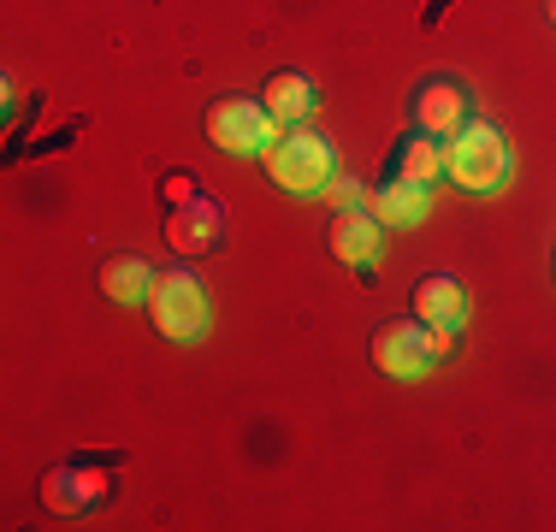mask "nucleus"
Returning a JSON list of instances; mask_svg holds the SVG:
<instances>
[{
  "label": "nucleus",
  "instance_id": "1",
  "mask_svg": "<svg viewBox=\"0 0 556 532\" xmlns=\"http://www.w3.org/2000/svg\"><path fill=\"white\" fill-rule=\"evenodd\" d=\"M261 166H267V178L278 190L320 195L326 183L338 178V149H332V137L314 130V125H285L267 149H261Z\"/></svg>",
  "mask_w": 556,
  "mask_h": 532
},
{
  "label": "nucleus",
  "instance_id": "2",
  "mask_svg": "<svg viewBox=\"0 0 556 532\" xmlns=\"http://www.w3.org/2000/svg\"><path fill=\"white\" fill-rule=\"evenodd\" d=\"M444 178L462 183L468 195H492L497 183L509 178V142H503L492 125L468 118V125L444 142Z\"/></svg>",
  "mask_w": 556,
  "mask_h": 532
},
{
  "label": "nucleus",
  "instance_id": "3",
  "mask_svg": "<svg viewBox=\"0 0 556 532\" xmlns=\"http://www.w3.org/2000/svg\"><path fill=\"white\" fill-rule=\"evenodd\" d=\"M149 314H154V326H161L172 343H195L207 331V290H202V278H195L190 266H166V273H154Z\"/></svg>",
  "mask_w": 556,
  "mask_h": 532
},
{
  "label": "nucleus",
  "instance_id": "4",
  "mask_svg": "<svg viewBox=\"0 0 556 532\" xmlns=\"http://www.w3.org/2000/svg\"><path fill=\"white\" fill-rule=\"evenodd\" d=\"M273 137H278V118L261 101L225 96V101L207 106V142L225 149V154H261Z\"/></svg>",
  "mask_w": 556,
  "mask_h": 532
},
{
  "label": "nucleus",
  "instance_id": "5",
  "mask_svg": "<svg viewBox=\"0 0 556 532\" xmlns=\"http://www.w3.org/2000/svg\"><path fill=\"white\" fill-rule=\"evenodd\" d=\"M166 243L178 249V255H214L225 243V207L214 195H190V202H178L166 213Z\"/></svg>",
  "mask_w": 556,
  "mask_h": 532
},
{
  "label": "nucleus",
  "instance_id": "6",
  "mask_svg": "<svg viewBox=\"0 0 556 532\" xmlns=\"http://www.w3.org/2000/svg\"><path fill=\"white\" fill-rule=\"evenodd\" d=\"M108 497H113V473L89 468V461H60V468H48V479H42V503L60 515H84Z\"/></svg>",
  "mask_w": 556,
  "mask_h": 532
},
{
  "label": "nucleus",
  "instance_id": "7",
  "mask_svg": "<svg viewBox=\"0 0 556 532\" xmlns=\"http://www.w3.org/2000/svg\"><path fill=\"white\" fill-rule=\"evenodd\" d=\"M374 362L391 372V379H420L432 367V343L420 319H391V326L374 331Z\"/></svg>",
  "mask_w": 556,
  "mask_h": 532
},
{
  "label": "nucleus",
  "instance_id": "8",
  "mask_svg": "<svg viewBox=\"0 0 556 532\" xmlns=\"http://www.w3.org/2000/svg\"><path fill=\"white\" fill-rule=\"evenodd\" d=\"M462 125H468V89H462V84L432 77V84L415 89V130H427V137L450 142Z\"/></svg>",
  "mask_w": 556,
  "mask_h": 532
},
{
  "label": "nucleus",
  "instance_id": "9",
  "mask_svg": "<svg viewBox=\"0 0 556 532\" xmlns=\"http://www.w3.org/2000/svg\"><path fill=\"white\" fill-rule=\"evenodd\" d=\"M379 249H386V225H379L367 207H343L332 219V255L343 266H374Z\"/></svg>",
  "mask_w": 556,
  "mask_h": 532
},
{
  "label": "nucleus",
  "instance_id": "10",
  "mask_svg": "<svg viewBox=\"0 0 556 532\" xmlns=\"http://www.w3.org/2000/svg\"><path fill=\"white\" fill-rule=\"evenodd\" d=\"M367 213H374L379 225H420L427 219V207H432V195H427V183H408V178H386L379 190H367Z\"/></svg>",
  "mask_w": 556,
  "mask_h": 532
},
{
  "label": "nucleus",
  "instance_id": "11",
  "mask_svg": "<svg viewBox=\"0 0 556 532\" xmlns=\"http://www.w3.org/2000/svg\"><path fill=\"white\" fill-rule=\"evenodd\" d=\"M415 319H427V326H468V290H462V278H450V273L420 278Z\"/></svg>",
  "mask_w": 556,
  "mask_h": 532
},
{
  "label": "nucleus",
  "instance_id": "12",
  "mask_svg": "<svg viewBox=\"0 0 556 532\" xmlns=\"http://www.w3.org/2000/svg\"><path fill=\"white\" fill-rule=\"evenodd\" d=\"M314 101H320V89H314L302 72H273L267 89H261V106H267L278 125H302V118L314 113Z\"/></svg>",
  "mask_w": 556,
  "mask_h": 532
},
{
  "label": "nucleus",
  "instance_id": "13",
  "mask_svg": "<svg viewBox=\"0 0 556 532\" xmlns=\"http://www.w3.org/2000/svg\"><path fill=\"white\" fill-rule=\"evenodd\" d=\"M101 290H108L113 302H125V308H137V302H149L154 290V266L142 255H113L101 266Z\"/></svg>",
  "mask_w": 556,
  "mask_h": 532
},
{
  "label": "nucleus",
  "instance_id": "14",
  "mask_svg": "<svg viewBox=\"0 0 556 532\" xmlns=\"http://www.w3.org/2000/svg\"><path fill=\"white\" fill-rule=\"evenodd\" d=\"M391 178H408V183H432V178H444V149H439V137L415 130V137H408L403 149L391 154Z\"/></svg>",
  "mask_w": 556,
  "mask_h": 532
},
{
  "label": "nucleus",
  "instance_id": "15",
  "mask_svg": "<svg viewBox=\"0 0 556 532\" xmlns=\"http://www.w3.org/2000/svg\"><path fill=\"white\" fill-rule=\"evenodd\" d=\"M320 195H326V202H332L338 213H343V207H362V202H367V190H362V183H355V178H343V172H338L332 183H326Z\"/></svg>",
  "mask_w": 556,
  "mask_h": 532
},
{
  "label": "nucleus",
  "instance_id": "16",
  "mask_svg": "<svg viewBox=\"0 0 556 532\" xmlns=\"http://www.w3.org/2000/svg\"><path fill=\"white\" fill-rule=\"evenodd\" d=\"M161 195H166V207H178V202H190V195H202V178H195V172H172L161 183Z\"/></svg>",
  "mask_w": 556,
  "mask_h": 532
},
{
  "label": "nucleus",
  "instance_id": "17",
  "mask_svg": "<svg viewBox=\"0 0 556 532\" xmlns=\"http://www.w3.org/2000/svg\"><path fill=\"white\" fill-rule=\"evenodd\" d=\"M420 326H427V319H420ZM456 331H462V326H427L432 362H450V355H456Z\"/></svg>",
  "mask_w": 556,
  "mask_h": 532
},
{
  "label": "nucleus",
  "instance_id": "18",
  "mask_svg": "<svg viewBox=\"0 0 556 532\" xmlns=\"http://www.w3.org/2000/svg\"><path fill=\"white\" fill-rule=\"evenodd\" d=\"M551 18H556V0H551Z\"/></svg>",
  "mask_w": 556,
  "mask_h": 532
}]
</instances>
